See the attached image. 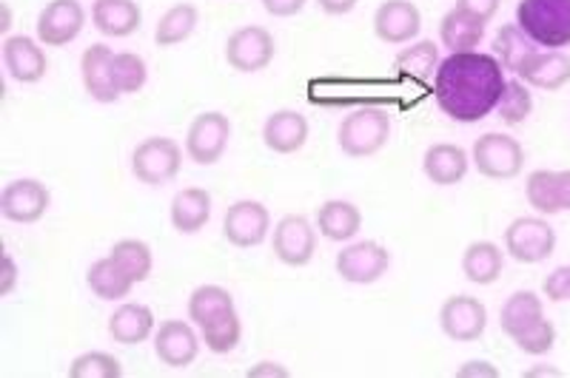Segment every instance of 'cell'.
<instances>
[{"instance_id": "ab89813d", "label": "cell", "mask_w": 570, "mask_h": 378, "mask_svg": "<svg viewBox=\"0 0 570 378\" xmlns=\"http://www.w3.org/2000/svg\"><path fill=\"white\" fill-rule=\"evenodd\" d=\"M513 341L528 356H544V352H551L553 345H557V327H553L551 319H539L531 327H525L522 334L513 336Z\"/></svg>"}, {"instance_id": "f546056e", "label": "cell", "mask_w": 570, "mask_h": 378, "mask_svg": "<svg viewBox=\"0 0 570 378\" xmlns=\"http://www.w3.org/2000/svg\"><path fill=\"white\" fill-rule=\"evenodd\" d=\"M539 319H544V301L533 290H517L499 310V325L511 339Z\"/></svg>"}, {"instance_id": "3957f363", "label": "cell", "mask_w": 570, "mask_h": 378, "mask_svg": "<svg viewBox=\"0 0 570 378\" xmlns=\"http://www.w3.org/2000/svg\"><path fill=\"white\" fill-rule=\"evenodd\" d=\"M391 137V115L380 106H360L343 117L337 129V142L343 155L354 160L380 155Z\"/></svg>"}, {"instance_id": "5bb4252c", "label": "cell", "mask_w": 570, "mask_h": 378, "mask_svg": "<svg viewBox=\"0 0 570 378\" xmlns=\"http://www.w3.org/2000/svg\"><path fill=\"white\" fill-rule=\"evenodd\" d=\"M86 27V9L78 0H52L38 14V40L43 46H69Z\"/></svg>"}, {"instance_id": "6da1fadb", "label": "cell", "mask_w": 570, "mask_h": 378, "mask_svg": "<svg viewBox=\"0 0 570 378\" xmlns=\"http://www.w3.org/2000/svg\"><path fill=\"white\" fill-rule=\"evenodd\" d=\"M505 86V69L493 54L456 52L440 60L434 74V100L451 120L480 122L497 111Z\"/></svg>"}, {"instance_id": "ffe728a7", "label": "cell", "mask_w": 570, "mask_h": 378, "mask_svg": "<svg viewBox=\"0 0 570 378\" xmlns=\"http://www.w3.org/2000/svg\"><path fill=\"white\" fill-rule=\"evenodd\" d=\"M468 168H471V155L462 146H454V142H434L422 157L425 177L442 188L465 180Z\"/></svg>"}, {"instance_id": "4316f807", "label": "cell", "mask_w": 570, "mask_h": 378, "mask_svg": "<svg viewBox=\"0 0 570 378\" xmlns=\"http://www.w3.org/2000/svg\"><path fill=\"white\" fill-rule=\"evenodd\" d=\"M212 219V193L206 188H183L171 199V225L177 233H197Z\"/></svg>"}, {"instance_id": "f35d334b", "label": "cell", "mask_w": 570, "mask_h": 378, "mask_svg": "<svg viewBox=\"0 0 570 378\" xmlns=\"http://www.w3.org/2000/svg\"><path fill=\"white\" fill-rule=\"evenodd\" d=\"M120 372H124L120 361L104 350L83 352L69 367L71 378H120Z\"/></svg>"}, {"instance_id": "5b68a950", "label": "cell", "mask_w": 570, "mask_h": 378, "mask_svg": "<svg viewBox=\"0 0 570 378\" xmlns=\"http://www.w3.org/2000/svg\"><path fill=\"white\" fill-rule=\"evenodd\" d=\"M557 250V231L548 217H517L505 228V253L522 265H539Z\"/></svg>"}, {"instance_id": "f907efd6", "label": "cell", "mask_w": 570, "mask_h": 378, "mask_svg": "<svg viewBox=\"0 0 570 378\" xmlns=\"http://www.w3.org/2000/svg\"><path fill=\"white\" fill-rule=\"evenodd\" d=\"M0 12H3V20H0V32H9V27H12V12H9L7 3L0 7Z\"/></svg>"}, {"instance_id": "836d02e7", "label": "cell", "mask_w": 570, "mask_h": 378, "mask_svg": "<svg viewBox=\"0 0 570 378\" xmlns=\"http://www.w3.org/2000/svg\"><path fill=\"white\" fill-rule=\"evenodd\" d=\"M525 197L528 206H531L539 217H557V213H562V206H559L557 171L537 168V171L528 173Z\"/></svg>"}, {"instance_id": "d590c367", "label": "cell", "mask_w": 570, "mask_h": 378, "mask_svg": "<svg viewBox=\"0 0 570 378\" xmlns=\"http://www.w3.org/2000/svg\"><path fill=\"white\" fill-rule=\"evenodd\" d=\"M200 339L206 341L208 350L217 352V356H223V352H232L243 339V325H240V316H237V310H228V314L206 321V325L200 327Z\"/></svg>"}, {"instance_id": "9c48e42d", "label": "cell", "mask_w": 570, "mask_h": 378, "mask_svg": "<svg viewBox=\"0 0 570 378\" xmlns=\"http://www.w3.org/2000/svg\"><path fill=\"white\" fill-rule=\"evenodd\" d=\"M228 140H232V122L226 115H220V111L197 115L186 135L188 160H195L197 166H214L226 155Z\"/></svg>"}, {"instance_id": "d6a6232c", "label": "cell", "mask_w": 570, "mask_h": 378, "mask_svg": "<svg viewBox=\"0 0 570 378\" xmlns=\"http://www.w3.org/2000/svg\"><path fill=\"white\" fill-rule=\"evenodd\" d=\"M234 310V296L223 285H200L188 296V319L203 327L206 321Z\"/></svg>"}, {"instance_id": "52a82bcc", "label": "cell", "mask_w": 570, "mask_h": 378, "mask_svg": "<svg viewBox=\"0 0 570 378\" xmlns=\"http://www.w3.org/2000/svg\"><path fill=\"white\" fill-rule=\"evenodd\" d=\"M274 54H277V43L266 27H243L226 40V63L240 74L268 69Z\"/></svg>"}, {"instance_id": "8992f818", "label": "cell", "mask_w": 570, "mask_h": 378, "mask_svg": "<svg viewBox=\"0 0 570 378\" xmlns=\"http://www.w3.org/2000/svg\"><path fill=\"white\" fill-rule=\"evenodd\" d=\"M183 148L171 137H146L131 155V173L142 186H166L180 173Z\"/></svg>"}, {"instance_id": "60d3db41", "label": "cell", "mask_w": 570, "mask_h": 378, "mask_svg": "<svg viewBox=\"0 0 570 378\" xmlns=\"http://www.w3.org/2000/svg\"><path fill=\"white\" fill-rule=\"evenodd\" d=\"M542 294L548 296V301H570V265H559L557 270L544 276Z\"/></svg>"}, {"instance_id": "2e32d148", "label": "cell", "mask_w": 570, "mask_h": 378, "mask_svg": "<svg viewBox=\"0 0 570 378\" xmlns=\"http://www.w3.org/2000/svg\"><path fill=\"white\" fill-rule=\"evenodd\" d=\"M40 40L27 38V34H9L3 40V63H7L9 78L18 83H40L49 71V60L46 52L40 49Z\"/></svg>"}, {"instance_id": "484cf974", "label": "cell", "mask_w": 570, "mask_h": 378, "mask_svg": "<svg viewBox=\"0 0 570 378\" xmlns=\"http://www.w3.org/2000/svg\"><path fill=\"white\" fill-rule=\"evenodd\" d=\"M505 268V250L491 239L471 242L462 253V273L473 285H493Z\"/></svg>"}, {"instance_id": "8fae6325", "label": "cell", "mask_w": 570, "mask_h": 378, "mask_svg": "<svg viewBox=\"0 0 570 378\" xmlns=\"http://www.w3.org/2000/svg\"><path fill=\"white\" fill-rule=\"evenodd\" d=\"M52 206V193L40 180L23 177V180H12L3 191H0V213L9 222L18 225H35L46 217Z\"/></svg>"}, {"instance_id": "d6986e66", "label": "cell", "mask_w": 570, "mask_h": 378, "mask_svg": "<svg viewBox=\"0 0 570 378\" xmlns=\"http://www.w3.org/2000/svg\"><path fill=\"white\" fill-rule=\"evenodd\" d=\"M517 78L522 83L533 86V89L542 91H559L570 83V58L562 49H539L537 54L522 63V69L517 71Z\"/></svg>"}, {"instance_id": "30bf717a", "label": "cell", "mask_w": 570, "mask_h": 378, "mask_svg": "<svg viewBox=\"0 0 570 378\" xmlns=\"http://www.w3.org/2000/svg\"><path fill=\"white\" fill-rule=\"evenodd\" d=\"M268 231H272V213L257 199L234 202L223 217V237L234 248H257V245L266 242Z\"/></svg>"}, {"instance_id": "ee69618b", "label": "cell", "mask_w": 570, "mask_h": 378, "mask_svg": "<svg viewBox=\"0 0 570 378\" xmlns=\"http://www.w3.org/2000/svg\"><path fill=\"white\" fill-rule=\"evenodd\" d=\"M18 285V265H14L12 253H3V276H0V296H9Z\"/></svg>"}, {"instance_id": "c3c4849f", "label": "cell", "mask_w": 570, "mask_h": 378, "mask_svg": "<svg viewBox=\"0 0 570 378\" xmlns=\"http://www.w3.org/2000/svg\"><path fill=\"white\" fill-rule=\"evenodd\" d=\"M557 186H559V206H562V211H570V168L568 171H557Z\"/></svg>"}, {"instance_id": "7dc6e473", "label": "cell", "mask_w": 570, "mask_h": 378, "mask_svg": "<svg viewBox=\"0 0 570 378\" xmlns=\"http://www.w3.org/2000/svg\"><path fill=\"white\" fill-rule=\"evenodd\" d=\"M360 0H317V7L323 9L325 14H348L354 12V7Z\"/></svg>"}, {"instance_id": "b9f144b4", "label": "cell", "mask_w": 570, "mask_h": 378, "mask_svg": "<svg viewBox=\"0 0 570 378\" xmlns=\"http://www.w3.org/2000/svg\"><path fill=\"white\" fill-rule=\"evenodd\" d=\"M499 3H502V0H456V7L476 14V18L485 20V23L499 12Z\"/></svg>"}, {"instance_id": "7bdbcfd3", "label": "cell", "mask_w": 570, "mask_h": 378, "mask_svg": "<svg viewBox=\"0 0 570 378\" xmlns=\"http://www.w3.org/2000/svg\"><path fill=\"white\" fill-rule=\"evenodd\" d=\"M263 7L274 18H294V14L303 12L305 0H263Z\"/></svg>"}, {"instance_id": "9a60e30c", "label": "cell", "mask_w": 570, "mask_h": 378, "mask_svg": "<svg viewBox=\"0 0 570 378\" xmlns=\"http://www.w3.org/2000/svg\"><path fill=\"white\" fill-rule=\"evenodd\" d=\"M200 336L195 334V327L188 321L169 319L163 321L155 330V352L157 359L171 370H186L195 365L197 352H200Z\"/></svg>"}, {"instance_id": "e575fe53", "label": "cell", "mask_w": 570, "mask_h": 378, "mask_svg": "<svg viewBox=\"0 0 570 378\" xmlns=\"http://www.w3.org/2000/svg\"><path fill=\"white\" fill-rule=\"evenodd\" d=\"M109 257L135 279V285L146 282L151 276L155 257H151V248L142 239H120V242L111 245Z\"/></svg>"}, {"instance_id": "83f0119b", "label": "cell", "mask_w": 570, "mask_h": 378, "mask_svg": "<svg viewBox=\"0 0 570 378\" xmlns=\"http://www.w3.org/2000/svg\"><path fill=\"white\" fill-rule=\"evenodd\" d=\"M86 285H89L91 294L98 296V299L120 301L131 294L135 279H131V276L115 262V259L104 257L98 259V262H91L89 273H86Z\"/></svg>"}, {"instance_id": "4dcf8cb0", "label": "cell", "mask_w": 570, "mask_h": 378, "mask_svg": "<svg viewBox=\"0 0 570 378\" xmlns=\"http://www.w3.org/2000/svg\"><path fill=\"white\" fill-rule=\"evenodd\" d=\"M537 52H539V46L533 43V40L528 38L517 23H505V27H499V32L493 34L491 54L502 63V69L513 71V74H517V71L522 69V63Z\"/></svg>"}, {"instance_id": "7a4b0ae2", "label": "cell", "mask_w": 570, "mask_h": 378, "mask_svg": "<svg viewBox=\"0 0 570 378\" xmlns=\"http://www.w3.org/2000/svg\"><path fill=\"white\" fill-rule=\"evenodd\" d=\"M517 27L542 49L570 46V0H519Z\"/></svg>"}, {"instance_id": "277c9868", "label": "cell", "mask_w": 570, "mask_h": 378, "mask_svg": "<svg viewBox=\"0 0 570 378\" xmlns=\"http://www.w3.org/2000/svg\"><path fill=\"white\" fill-rule=\"evenodd\" d=\"M471 162L488 180L508 182L522 173L525 168V148L517 137L488 131L471 148Z\"/></svg>"}, {"instance_id": "1f68e13d", "label": "cell", "mask_w": 570, "mask_h": 378, "mask_svg": "<svg viewBox=\"0 0 570 378\" xmlns=\"http://www.w3.org/2000/svg\"><path fill=\"white\" fill-rule=\"evenodd\" d=\"M197 23H200V12H197L195 3H177L169 12H163L155 27V43L160 49H169V46L183 43L195 34Z\"/></svg>"}, {"instance_id": "681fc988", "label": "cell", "mask_w": 570, "mask_h": 378, "mask_svg": "<svg viewBox=\"0 0 570 378\" xmlns=\"http://www.w3.org/2000/svg\"><path fill=\"white\" fill-rule=\"evenodd\" d=\"M528 378L533 376H562V370H557V367H533V370L525 372Z\"/></svg>"}, {"instance_id": "e0dca14e", "label": "cell", "mask_w": 570, "mask_h": 378, "mask_svg": "<svg viewBox=\"0 0 570 378\" xmlns=\"http://www.w3.org/2000/svg\"><path fill=\"white\" fill-rule=\"evenodd\" d=\"M422 29V14L411 0H385L374 14L376 38L389 46L411 43Z\"/></svg>"}, {"instance_id": "74e56055", "label": "cell", "mask_w": 570, "mask_h": 378, "mask_svg": "<svg viewBox=\"0 0 570 378\" xmlns=\"http://www.w3.org/2000/svg\"><path fill=\"white\" fill-rule=\"evenodd\" d=\"M533 111V94H531V86L522 83V80H508L505 86V94L499 100L497 106V117L505 126H522V122L531 117Z\"/></svg>"}, {"instance_id": "ac0fdd59", "label": "cell", "mask_w": 570, "mask_h": 378, "mask_svg": "<svg viewBox=\"0 0 570 378\" xmlns=\"http://www.w3.org/2000/svg\"><path fill=\"white\" fill-rule=\"evenodd\" d=\"M111 52L106 43L89 46L80 58V78H83L86 94L95 100V103H117L120 100V91L115 89V80H111Z\"/></svg>"}, {"instance_id": "d4e9b609", "label": "cell", "mask_w": 570, "mask_h": 378, "mask_svg": "<svg viewBox=\"0 0 570 378\" xmlns=\"http://www.w3.org/2000/svg\"><path fill=\"white\" fill-rule=\"evenodd\" d=\"M317 228L331 242H348L363 228V213L348 199H328L317 211Z\"/></svg>"}, {"instance_id": "cb8c5ba5", "label": "cell", "mask_w": 570, "mask_h": 378, "mask_svg": "<svg viewBox=\"0 0 570 378\" xmlns=\"http://www.w3.org/2000/svg\"><path fill=\"white\" fill-rule=\"evenodd\" d=\"M155 334V314L140 301H126L109 316V336L117 345H140Z\"/></svg>"}, {"instance_id": "f6af8a7d", "label": "cell", "mask_w": 570, "mask_h": 378, "mask_svg": "<svg viewBox=\"0 0 570 378\" xmlns=\"http://www.w3.org/2000/svg\"><path fill=\"white\" fill-rule=\"evenodd\" d=\"M246 376L248 378H288L292 372L285 370L283 365H277V361H259V365H254Z\"/></svg>"}, {"instance_id": "f1b7e54d", "label": "cell", "mask_w": 570, "mask_h": 378, "mask_svg": "<svg viewBox=\"0 0 570 378\" xmlns=\"http://www.w3.org/2000/svg\"><path fill=\"white\" fill-rule=\"evenodd\" d=\"M400 78L414 80V83H428L440 69V49L434 40H416V43L405 46L394 60Z\"/></svg>"}, {"instance_id": "7c38bea8", "label": "cell", "mask_w": 570, "mask_h": 378, "mask_svg": "<svg viewBox=\"0 0 570 378\" xmlns=\"http://www.w3.org/2000/svg\"><path fill=\"white\" fill-rule=\"evenodd\" d=\"M391 253L385 245L365 239V242L345 245L337 253V273L351 285H374L389 273Z\"/></svg>"}, {"instance_id": "8d00e7d4", "label": "cell", "mask_w": 570, "mask_h": 378, "mask_svg": "<svg viewBox=\"0 0 570 378\" xmlns=\"http://www.w3.org/2000/svg\"><path fill=\"white\" fill-rule=\"evenodd\" d=\"M111 80H115V89L120 94H137L149 80L146 60L135 52H115V58H111Z\"/></svg>"}, {"instance_id": "44dd1931", "label": "cell", "mask_w": 570, "mask_h": 378, "mask_svg": "<svg viewBox=\"0 0 570 378\" xmlns=\"http://www.w3.org/2000/svg\"><path fill=\"white\" fill-rule=\"evenodd\" d=\"M308 140V120L292 109H279L263 126V142L274 155H297Z\"/></svg>"}, {"instance_id": "7402d4cb", "label": "cell", "mask_w": 570, "mask_h": 378, "mask_svg": "<svg viewBox=\"0 0 570 378\" xmlns=\"http://www.w3.org/2000/svg\"><path fill=\"white\" fill-rule=\"evenodd\" d=\"M91 23L106 38H129L140 29L142 9L137 0H95Z\"/></svg>"}, {"instance_id": "ba28073f", "label": "cell", "mask_w": 570, "mask_h": 378, "mask_svg": "<svg viewBox=\"0 0 570 378\" xmlns=\"http://www.w3.org/2000/svg\"><path fill=\"white\" fill-rule=\"evenodd\" d=\"M274 257L288 268H305L317 253V228L299 213H288L274 225Z\"/></svg>"}, {"instance_id": "603a6c76", "label": "cell", "mask_w": 570, "mask_h": 378, "mask_svg": "<svg viewBox=\"0 0 570 378\" xmlns=\"http://www.w3.org/2000/svg\"><path fill=\"white\" fill-rule=\"evenodd\" d=\"M482 38H485V20L465 12V9L454 7L440 20V40L451 54L476 52V46L482 43Z\"/></svg>"}, {"instance_id": "4fadbf2b", "label": "cell", "mask_w": 570, "mask_h": 378, "mask_svg": "<svg viewBox=\"0 0 570 378\" xmlns=\"http://www.w3.org/2000/svg\"><path fill=\"white\" fill-rule=\"evenodd\" d=\"M442 334L451 341H476L488 327V310L476 296H448L440 308Z\"/></svg>"}, {"instance_id": "bcb514c9", "label": "cell", "mask_w": 570, "mask_h": 378, "mask_svg": "<svg viewBox=\"0 0 570 378\" xmlns=\"http://www.w3.org/2000/svg\"><path fill=\"white\" fill-rule=\"evenodd\" d=\"M460 378H497L499 370L493 365H488V361H468L465 367H460V372H456Z\"/></svg>"}]
</instances>
